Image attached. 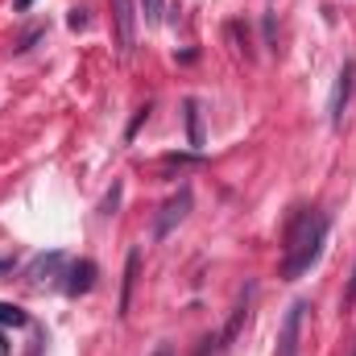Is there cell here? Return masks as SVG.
I'll use <instances>...</instances> for the list:
<instances>
[{"instance_id":"6da1fadb","label":"cell","mask_w":356,"mask_h":356,"mask_svg":"<svg viewBox=\"0 0 356 356\" xmlns=\"http://www.w3.org/2000/svg\"><path fill=\"white\" fill-rule=\"evenodd\" d=\"M323 241H327V216L319 207H302L290 228H286V253H282V277L294 282L302 277L307 269L319 261L323 253Z\"/></svg>"},{"instance_id":"7a4b0ae2","label":"cell","mask_w":356,"mask_h":356,"mask_svg":"<svg viewBox=\"0 0 356 356\" xmlns=\"http://www.w3.org/2000/svg\"><path fill=\"white\" fill-rule=\"evenodd\" d=\"M302 319H307V302H294L282 319L277 332V356H298V336H302Z\"/></svg>"},{"instance_id":"3957f363","label":"cell","mask_w":356,"mask_h":356,"mask_svg":"<svg viewBox=\"0 0 356 356\" xmlns=\"http://www.w3.org/2000/svg\"><path fill=\"white\" fill-rule=\"evenodd\" d=\"M186 211H191V191L182 186L178 195H170L166 203H162V216H158V224H154V236L162 241V236H170V228L186 220Z\"/></svg>"},{"instance_id":"277c9868","label":"cell","mask_w":356,"mask_h":356,"mask_svg":"<svg viewBox=\"0 0 356 356\" xmlns=\"http://www.w3.org/2000/svg\"><path fill=\"white\" fill-rule=\"evenodd\" d=\"M353 79H356V63H344V67H340V75H336L332 99H327V116H332V124H340V120H344V108H348V99H353Z\"/></svg>"},{"instance_id":"5b68a950","label":"cell","mask_w":356,"mask_h":356,"mask_svg":"<svg viewBox=\"0 0 356 356\" xmlns=\"http://www.w3.org/2000/svg\"><path fill=\"white\" fill-rule=\"evenodd\" d=\"M112 21H116V33H120V50L129 54L137 46V13H133V0H112Z\"/></svg>"},{"instance_id":"8992f818","label":"cell","mask_w":356,"mask_h":356,"mask_svg":"<svg viewBox=\"0 0 356 356\" xmlns=\"http://www.w3.org/2000/svg\"><path fill=\"white\" fill-rule=\"evenodd\" d=\"M91 277H95V266H91V261L71 266V282H67V290H71V294H83V290H91Z\"/></svg>"},{"instance_id":"52a82bcc","label":"cell","mask_w":356,"mask_h":356,"mask_svg":"<svg viewBox=\"0 0 356 356\" xmlns=\"http://www.w3.org/2000/svg\"><path fill=\"white\" fill-rule=\"evenodd\" d=\"M0 327H25V311L13 302H0Z\"/></svg>"},{"instance_id":"ba28073f","label":"cell","mask_w":356,"mask_h":356,"mask_svg":"<svg viewBox=\"0 0 356 356\" xmlns=\"http://www.w3.org/2000/svg\"><path fill=\"white\" fill-rule=\"evenodd\" d=\"M141 8H145V21H149V25L162 17V0H141Z\"/></svg>"},{"instance_id":"9c48e42d","label":"cell","mask_w":356,"mask_h":356,"mask_svg":"<svg viewBox=\"0 0 356 356\" xmlns=\"http://www.w3.org/2000/svg\"><path fill=\"white\" fill-rule=\"evenodd\" d=\"M79 25H88V17H83V8H75V13H71V29H79Z\"/></svg>"},{"instance_id":"30bf717a","label":"cell","mask_w":356,"mask_h":356,"mask_svg":"<svg viewBox=\"0 0 356 356\" xmlns=\"http://www.w3.org/2000/svg\"><path fill=\"white\" fill-rule=\"evenodd\" d=\"M154 356H175V348H170V344H158V348H154Z\"/></svg>"},{"instance_id":"8fae6325","label":"cell","mask_w":356,"mask_h":356,"mask_svg":"<svg viewBox=\"0 0 356 356\" xmlns=\"http://www.w3.org/2000/svg\"><path fill=\"white\" fill-rule=\"evenodd\" d=\"M0 356H8V344H4V336H0Z\"/></svg>"},{"instance_id":"7c38bea8","label":"cell","mask_w":356,"mask_h":356,"mask_svg":"<svg viewBox=\"0 0 356 356\" xmlns=\"http://www.w3.org/2000/svg\"><path fill=\"white\" fill-rule=\"evenodd\" d=\"M17 8H29V0H17Z\"/></svg>"},{"instance_id":"4fadbf2b","label":"cell","mask_w":356,"mask_h":356,"mask_svg":"<svg viewBox=\"0 0 356 356\" xmlns=\"http://www.w3.org/2000/svg\"><path fill=\"white\" fill-rule=\"evenodd\" d=\"M4 269H8V261H0V273H4Z\"/></svg>"}]
</instances>
